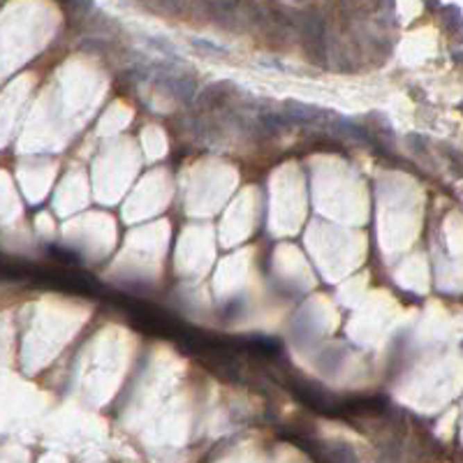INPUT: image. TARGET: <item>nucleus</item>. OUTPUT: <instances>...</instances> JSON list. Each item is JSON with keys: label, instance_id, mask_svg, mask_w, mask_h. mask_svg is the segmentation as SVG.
<instances>
[{"label": "nucleus", "instance_id": "1", "mask_svg": "<svg viewBox=\"0 0 463 463\" xmlns=\"http://www.w3.org/2000/svg\"><path fill=\"white\" fill-rule=\"evenodd\" d=\"M28 278H35L42 287L58 289V292H70L88 296L95 292V283L86 273L72 271L70 267H47V269H31Z\"/></svg>", "mask_w": 463, "mask_h": 463}, {"label": "nucleus", "instance_id": "2", "mask_svg": "<svg viewBox=\"0 0 463 463\" xmlns=\"http://www.w3.org/2000/svg\"><path fill=\"white\" fill-rule=\"evenodd\" d=\"M49 253L53 255V260H58L60 267H72V264H79V255L72 253V251H65V248L60 246H51Z\"/></svg>", "mask_w": 463, "mask_h": 463}]
</instances>
